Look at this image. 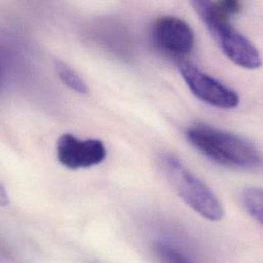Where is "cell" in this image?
<instances>
[{"label": "cell", "instance_id": "8992f818", "mask_svg": "<svg viewBox=\"0 0 263 263\" xmlns=\"http://www.w3.org/2000/svg\"><path fill=\"white\" fill-rule=\"evenodd\" d=\"M151 37L157 48L174 55L188 54L194 46L191 27L178 16L158 17L152 25Z\"/></svg>", "mask_w": 263, "mask_h": 263}, {"label": "cell", "instance_id": "3957f363", "mask_svg": "<svg viewBox=\"0 0 263 263\" xmlns=\"http://www.w3.org/2000/svg\"><path fill=\"white\" fill-rule=\"evenodd\" d=\"M178 70L192 93L202 102L220 109H233L239 104V97L232 88L191 63L179 62Z\"/></svg>", "mask_w": 263, "mask_h": 263}, {"label": "cell", "instance_id": "52a82bcc", "mask_svg": "<svg viewBox=\"0 0 263 263\" xmlns=\"http://www.w3.org/2000/svg\"><path fill=\"white\" fill-rule=\"evenodd\" d=\"M194 10L204 22H228L241 10V3L236 0L193 1Z\"/></svg>", "mask_w": 263, "mask_h": 263}, {"label": "cell", "instance_id": "277c9868", "mask_svg": "<svg viewBox=\"0 0 263 263\" xmlns=\"http://www.w3.org/2000/svg\"><path fill=\"white\" fill-rule=\"evenodd\" d=\"M204 24L230 61L246 69L261 67L262 58L257 47L229 22H204Z\"/></svg>", "mask_w": 263, "mask_h": 263}, {"label": "cell", "instance_id": "5b68a950", "mask_svg": "<svg viewBox=\"0 0 263 263\" xmlns=\"http://www.w3.org/2000/svg\"><path fill=\"white\" fill-rule=\"evenodd\" d=\"M57 156L66 167L85 168L103 162L107 150L99 139L81 140L72 134H64L57 142Z\"/></svg>", "mask_w": 263, "mask_h": 263}, {"label": "cell", "instance_id": "8fae6325", "mask_svg": "<svg viewBox=\"0 0 263 263\" xmlns=\"http://www.w3.org/2000/svg\"><path fill=\"white\" fill-rule=\"evenodd\" d=\"M8 203H9L8 194L6 192L5 187L2 185V183H0V206H5Z\"/></svg>", "mask_w": 263, "mask_h": 263}, {"label": "cell", "instance_id": "30bf717a", "mask_svg": "<svg viewBox=\"0 0 263 263\" xmlns=\"http://www.w3.org/2000/svg\"><path fill=\"white\" fill-rule=\"evenodd\" d=\"M154 252L162 263H191L175 248L166 243H156Z\"/></svg>", "mask_w": 263, "mask_h": 263}, {"label": "cell", "instance_id": "6da1fadb", "mask_svg": "<svg viewBox=\"0 0 263 263\" xmlns=\"http://www.w3.org/2000/svg\"><path fill=\"white\" fill-rule=\"evenodd\" d=\"M188 141L211 160L225 166L257 170L263 166L262 153L249 141L208 124L186 130Z\"/></svg>", "mask_w": 263, "mask_h": 263}, {"label": "cell", "instance_id": "7c38bea8", "mask_svg": "<svg viewBox=\"0 0 263 263\" xmlns=\"http://www.w3.org/2000/svg\"><path fill=\"white\" fill-rule=\"evenodd\" d=\"M0 86H1V71H0Z\"/></svg>", "mask_w": 263, "mask_h": 263}, {"label": "cell", "instance_id": "ba28073f", "mask_svg": "<svg viewBox=\"0 0 263 263\" xmlns=\"http://www.w3.org/2000/svg\"><path fill=\"white\" fill-rule=\"evenodd\" d=\"M242 202L248 213L263 225V188H246L242 192Z\"/></svg>", "mask_w": 263, "mask_h": 263}, {"label": "cell", "instance_id": "9c48e42d", "mask_svg": "<svg viewBox=\"0 0 263 263\" xmlns=\"http://www.w3.org/2000/svg\"><path fill=\"white\" fill-rule=\"evenodd\" d=\"M54 68L55 71L61 78V80L71 89L75 90L79 93H87L88 87L84 80L77 74L75 70H73L70 66H68L66 63L57 60L54 62Z\"/></svg>", "mask_w": 263, "mask_h": 263}, {"label": "cell", "instance_id": "7a4b0ae2", "mask_svg": "<svg viewBox=\"0 0 263 263\" xmlns=\"http://www.w3.org/2000/svg\"><path fill=\"white\" fill-rule=\"evenodd\" d=\"M160 167L177 194L197 214L211 221L224 216V208L211 188L172 154H162Z\"/></svg>", "mask_w": 263, "mask_h": 263}]
</instances>
